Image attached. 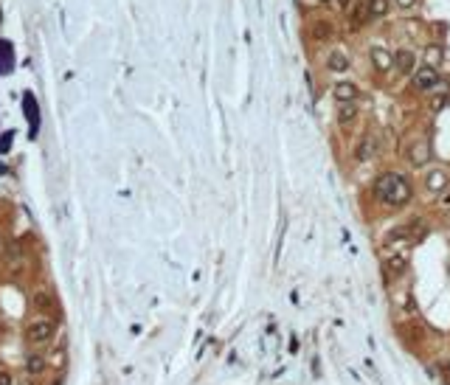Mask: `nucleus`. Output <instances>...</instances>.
Masks as SVG:
<instances>
[{"instance_id": "nucleus-8", "label": "nucleus", "mask_w": 450, "mask_h": 385, "mask_svg": "<svg viewBox=\"0 0 450 385\" xmlns=\"http://www.w3.org/2000/svg\"><path fill=\"white\" fill-rule=\"evenodd\" d=\"M374 155H377V141H374V135H363V138H360V143H357L355 158H357V160H371Z\"/></svg>"}, {"instance_id": "nucleus-21", "label": "nucleus", "mask_w": 450, "mask_h": 385, "mask_svg": "<svg viewBox=\"0 0 450 385\" xmlns=\"http://www.w3.org/2000/svg\"><path fill=\"white\" fill-rule=\"evenodd\" d=\"M0 385H14V377L9 371H0Z\"/></svg>"}, {"instance_id": "nucleus-3", "label": "nucleus", "mask_w": 450, "mask_h": 385, "mask_svg": "<svg viewBox=\"0 0 450 385\" xmlns=\"http://www.w3.org/2000/svg\"><path fill=\"white\" fill-rule=\"evenodd\" d=\"M413 85H417V90L434 93L436 85H439V70H436L434 65H422V68H413Z\"/></svg>"}, {"instance_id": "nucleus-1", "label": "nucleus", "mask_w": 450, "mask_h": 385, "mask_svg": "<svg viewBox=\"0 0 450 385\" xmlns=\"http://www.w3.org/2000/svg\"><path fill=\"white\" fill-rule=\"evenodd\" d=\"M374 197L383 200V203H388V206H394V208H400L411 200V183H408L405 177H400V174H394V172L380 174V177L374 180Z\"/></svg>"}, {"instance_id": "nucleus-24", "label": "nucleus", "mask_w": 450, "mask_h": 385, "mask_svg": "<svg viewBox=\"0 0 450 385\" xmlns=\"http://www.w3.org/2000/svg\"><path fill=\"white\" fill-rule=\"evenodd\" d=\"M332 3L338 6V9H349V0H332Z\"/></svg>"}, {"instance_id": "nucleus-23", "label": "nucleus", "mask_w": 450, "mask_h": 385, "mask_svg": "<svg viewBox=\"0 0 450 385\" xmlns=\"http://www.w3.org/2000/svg\"><path fill=\"white\" fill-rule=\"evenodd\" d=\"M445 101H447V96H439V99H434V110H442V107H445Z\"/></svg>"}, {"instance_id": "nucleus-14", "label": "nucleus", "mask_w": 450, "mask_h": 385, "mask_svg": "<svg viewBox=\"0 0 450 385\" xmlns=\"http://www.w3.org/2000/svg\"><path fill=\"white\" fill-rule=\"evenodd\" d=\"M366 20H371L369 17V6H366V0H360V3L355 6V11H352V26L360 28V26H366Z\"/></svg>"}, {"instance_id": "nucleus-6", "label": "nucleus", "mask_w": 450, "mask_h": 385, "mask_svg": "<svg viewBox=\"0 0 450 385\" xmlns=\"http://www.w3.org/2000/svg\"><path fill=\"white\" fill-rule=\"evenodd\" d=\"M394 68H397L400 74H413V68H417V53H413L411 48H400V51L394 53Z\"/></svg>"}, {"instance_id": "nucleus-19", "label": "nucleus", "mask_w": 450, "mask_h": 385, "mask_svg": "<svg viewBox=\"0 0 450 385\" xmlns=\"http://www.w3.org/2000/svg\"><path fill=\"white\" fill-rule=\"evenodd\" d=\"M43 369H45V360L40 357V354H34V357L26 360V371H28V374H40Z\"/></svg>"}, {"instance_id": "nucleus-20", "label": "nucleus", "mask_w": 450, "mask_h": 385, "mask_svg": "<svg viewBox=\"0 0 450 385\" xmlns=\"http://www.w3.org/2000/svg\"><path fill=\"white\" fill-rule=\"evenodd\" d=\"M394 304H397L400 309H411L413 301H411V296H408L405 290H397V292H394Z\"/></svg>"}, {"instance_id": "nucleus-10", "label": "nucleus", "mask_w": 450, "mask_h": 385, "mask_svg": "<svg viewBox=\"0 0 450 385\" xmlns=\"http://www.w3.org/2000/svg\"><path fill=\"white\" fill-rule=\"evenodd\" d=\"M428 158H430L428 141H417V143L411 146V163H413V166H425V163H428Z\"/></svg>"}, {"instance_id": "nucleus-5", "label": "nucleus", "mask_w": 450, "mask_h": 385, "mask_svg": "<svg viewBox=\"0 0 450 385\" xmlns=\"http://www.w3.org/2000/svg\"><path fill=\"white\" fill-rule=\"evenodd\" d=\"M371 65H374L380 74H388V70L394 68V53L383 45H374L371 48Z\"/></svg>"}, {"instance_id": "nucleus-4", "label": "nucleus", "mask_w": 450, "mask_h": 385, "mask_svg": "<svg viewBox=\"0 0 450 385\" xmlns=\"http://www.w3.org/2000/svg\"><path fill=\"white\" fill-rule=\"evenodd\" d=\"M447 183H450V174L445 169H430L425 174V191L428 194H442L447 189Z\"/></svg>"}, {"instance_id": "nucleus-18", "label": "nucleus", "mask_w": 450, "mask_h": 385, "mask_svg": "<svg viewBox=\"0 0 450 385\" xmlns=\"http://www.w3.org/2000/svg\"><path fill=\"white\" fill-rule=\"evenodd\" d=\"M439 62H442V48L439 45H428V51H425V65L439 68Z\"/></svg>"}, {"instance_id": "nucleus-2", "label": "nucleus", "mask_w": 450, "mask_h": 385, "mask_svg": "<svg viewBox=\"0 0 450 385\" xmlns=\"http://www.w3.org/2000/svg\"><path fill=\"white\" fill-rule=\"evenodd\" d=\"M53 338V323L51 321H34V323H28V329H26V340L31 343V346H45L48 340Z\"/></svg>"}, {"instance_id": "nucleus-13", "label": "nucleus", "mask_w": 450, "mask_h": 385, "mask_svg": "<svg viewBox=\"0 0 450 385\" xmlns=\"http://www.w3.org/2000/svg\"><path fill=\"white\" fill-rule=\"evenodd\" d=\"M369 6V17H386L391 9V0H366Z\"/></svg>"}, {"instance_id": "nucleus-11", "label": "nucleus", "mask_w": 450, "mask_h": 385, "mask_svg": "<svg viewBox=\"0 0 450 385\" xmlns=\"http://www.w3.org/2000/svg\"><path fill=\"white\" fill-rule=\"evenodd\" d=\"M405 267H408V256H405V253H394V256H388V259H386V270H388V276H403V273H405Z\"/></svg>"}, {"instance_id": "nucleus-7", "label": "nucleus", "mask_w": 450, "mask_h": 385, "mask_svg": "<svg viewBox=\"0 0 450 385\" xmlns=\"http://www.w3.org/2000/svg\"><path fill=\"white\" fill-rule=\"evenodd\" d=\"M332 96H335V101L338 104H346V101H355L357 99V87L352 85V82H338L332 90Z\"/></svg>"}, {"instance_id": "nucleus-17", "label": "nucleus", "mask_w": 450, "mask_h": 385, "mask_svg": "<svg viewBox=\"0 0 450 385\" xmlns=\"http://www.w3.org/2000/svg\"><path fill=\"white\" fill-rule=\"evenodd\" d=\"M417 228H419V219H411L405 228H397V231H391V233H388V242H394V239H408L413 231H417Z\"/></svg>"}, {"instance_id": "nucleus-25", "label": "nucleus", "mask_w": 450, "mask_h": 385, "mask_svg": "<svg viewBox=\"0 0 450 385\" xmlns=\"http://www.w3.org/2000/svg\"><path fill=\"white\" fill-rule=\"evenodd\" d=\"M445 377H447V380H450V363L445 365Z\"/></svg>"}, {"instance_id": "nucleus-22", "label": "nucleus", "mask_w": 450, "mask_h": 385, "mask_svg": "<svg viewBox=\"0 0 450 385\" xmlns=\"http://www.w3.org/2000/svg\"><path fill=\"white\" fill-rule=\"evenodd\" d=\"M394 3H397L400 9H413V6L419 3V0H394Z\"/></svg>"}, {"instance_id": "nucleus-26", "label": "nucleus", "mask_w": 450, "mask_h": 385, "mask_svg": "<svg viewBox=\"0 0 450 385\" xmlns=\"http://www.w3.org/2000/svg\"><path fill=\"white\" fill-rule=\"evenodd\" d=\"M318 3H323V0H318Z\"/></svg>"}, {"instance_id": "nucleus-12", "label": "nucleus", "mask_w": 450, "mask_h": 385, "mask_svg": "<svg viewBox=\"0 0 450 385\" xmlns=\"http://www.w3.org/2000/svg\"><path fill=\"white\" fill-rule=\"evenodd\" d=\"M357 118V107H355V101H346V104H340L338 107V124H352Z\"/></svg>"}, {"instance_id": "nucleus-16", "label": "nucleus", "mask_w": 450, "mask_h": 385, "mask_svg": "<svg viewBox=\"0 0 450 385\" xmlns=\"http://www.w3.org/2000/svg\"><path fill=\"white\" fill-rule=\"evenodd\" d=\"M34 306H37V312H51L53 309V296L48 290H40L37 296H34Z\"/></svg>"}, {"instance_id": "nucleus-15", "label": "nucleus", "mask_w": 450, "mask_h": 385, "mask_svg": "<svg viewBox=\"0 0 450 385\" xmlns=\"http://www.w3.org/2000/svg\"><path fill=\"white\" fill-rule=\"evenodd\" d=\"M310 31H313L315 40H329V37H332V23H329V20H315Z\"/></svg>"}, {"instance_id": "nucleus-9", "label": "nucleus", "mask_w": 450, "mask_h": 385, "mask_svg": "<svg viewBox=\"0 0 450 385\" xmlns=\"http://www.w3.org/2000/svg\"><path fill=\"white\" fill-rule=\"evenodd\" d=\"M327 68L332 70V74H344V70H349V57H346L344 51H329Z\"/></svg>"}]
</instances>
